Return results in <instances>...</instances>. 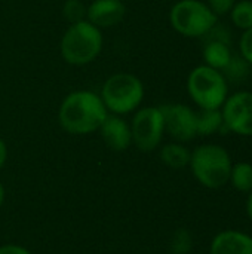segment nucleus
Masks as SVG:
<instances>
[{
  "label": "nucleus",
  "instance_id": "f257e3e1",
  "mask_svg": "<svg viewBox=\"0 0 252 254\" xmlns=\"http://www.w3.org/2000/svg\"><path fill=\"white\" fill-rule=\"evenodd\" d=\"M108 112L98 94L88 89L70 92L61 103L58 121L64 131L86 135L100 129Z\"/></svg>",
  "mask_w": 252,
  "mask_h": 254
},
{
  "label": "nucleus",
  "instance_id": "412c9836",
  "mask_svg": "<svg viewBox=\"0 0 252 254\" xmlns=\"http://www.w3.org/2000/svg\"><path fill=\"white\" fill-rule=\"evenodd\" d=\"M238 48H239V55L252 67V28L242 31L238 42Z\"/></svg>",
  "mask_w": 252,
  "mask_h": 254
},
{
  "label": "nucleus",
  "instance_id": "f3484780",
  "mask_svg": "<svg viewBox=\"0 0 252 254\" xmlns=\"http://www.w3.org/2000/svg\"><path fill=\"white\" fill-rule=\"evenodd\" d=\"M251 65L239 54H233L230 63L223 70V74L229 83L241 85L242 82L248 80V77L251 76Z\"/></svg>",
  "mask_w": 252,
  "mask_h": 254
},
{
  "label": "nucleus",
  "instance_id": "aec40b11",
  "mask_svg": "<svg viewBox=\"0 0 252 254\" xmlns=\"http://www.w3.org/2000/svg\"><path fill=\"white\" fill-rule=\"evenodd\" d=\"M193 247V238L189 231L178 229L171 241V252L172 254H189Z\"/></svg>",
  "mask_w": 252,
  "mask_h": 254
},
{
  "label": "nucleus",
  "instance_id": "b1692460",
  "mask_svg": "<svg viewBox=\"0 0 252 254\" xmlns=\"http://www.w3.org/2000/svg\"><path fill=\"white\" fill-rule=\"evenodd\" d=\"M6 158H7V149H6L4 141L0 138V170L3 168V165L6 162Z\"/></svg>",
  "mask_w": 252,
  "mask_h": 254
},
{
  "label": "nucleus",
  "instance_id": "39448f33",
  "mask_svg": "<svg viewBox=\"0 0 252 254\" xmlns=\"http://www.w3.org/2000/svg\"><path fill=\"white\" fill-rule=\"evenodd\" d=\"M144 83L132 73H116L101 88V100L108 113L128 115L141 106L144 100Z\"/></svg>",
  "mask_w": 252,
  "mask_h": 254
},
{
  "label": "nucleus",
  "instance_id": "1a4fd4ad",
  "mask_svg": "<svg viewBox=\"0 0 252 254\" xmlns=\"http://www.w3.org/2000/svg\"><path fill=\"white\" fill-rule=\"evenodd\" d=\"M165 119V132L174 141L187 143L198 137V113L187 104L171 103L159 106Z\"/></svg>",
  "mask_w": 252,
  "mask_h": 254
},
{
  "label": "nucleus",
  "instance_id": "2eb2a0df",
  "mask_svg": "<svg viewBox=\"0 0 252 254\" xmlns=\"http://www.w3.org/2000/svg\"><path fill=\"white\" fill-rule=\"evenodd\" d=\"M196 113H198V135L208 137L226 131L221 109H214V110L201 109Z\"/></svg>",
  "mask_w": 252,
  "mask_h": 254
},
{
  "label": "nucleus",
  "instance_id": "7ed1b4c3",
  "mask_svg": "<svg viewBox=\"0 0 252 254\" xmlns=\"http://www.w3.org/2000/svg\"><path fill=\"white\" fill-rule=\"evenodd\" d=\"M101 28L88 19L70 24L61 37L59 49L65 63L71 65H86L97 60L102 51Z\"/></svg>",
  "mask_w": 252,
  "mask_h": 254
},
{
  "label": "nucleus",
  "instance_id": "393cba45",
  "mask_svg": "<svg viewBox=\"0 0 252 254\" xmlns=\"http://www.w3.org/2000/svg\"><path fill=\"white\" fill-rule=\"evenodd\" d=\"M245 210H247V216H248V219L252 222V190L248 193L247 204H245Z\"/></svg>",
  "mask_w": 252,
  "mask_h": 254
},
{
  "label": "nucleus",
  "instance_id": "f8f14e48",
  "mask_svg": "<svg viewBox=\"0 0 252 254\" xmlns=\"http://www.w3.org/2000/svg\"><path fill=\"white\" fill-rule=\"evenodd\" d=\"M209 254H252V237L238 229L221 231L212 238Z\"/></svg>",
  "mask_w": 252,
  "mask_h": 254
},
{
  "label": "nucleus",
  "instance_id": "6e6552de",
  "mask_svg": "<svg viewBox=\"0 0 252 254\" xmlns=\"http://www.w3.org/2000/svg\"><path fill=\"white\" fill-rule=\"evenodd\" d=\"M226 131L239 137H252V91L229 94L221 106Z\"/></svg>",
  "mask_w": 252,
  "mask_h": 254
},
{
  "label": "nucleus",
  "instance_id": "a211bd4d",
  "mask_svg": "<svg viewBox=\"0 0 252 254\" xmlns=\"http://www.w3.org/2000/svg\"><path fill=\"white\" fill-rule=\"evenodd\" d=\"M233 27L241 31L252 28V0H238L229 12Z\"/></svg>",
  "mask_w": 252,
  "mask_h": 254
},
{
  "label": "nucleus",
  "instance_id": "dca6fc26",
  "mask_svg": "<svg viewBox=\"0 0 252 254\" xmlns=\"http://www.w3.org/2000/svg\"><path fill=\"white\" fill-rule=\"evenodd\" d=\"M229 183L241 193H250L252 190V164L236 162L232 167Z\"/></svg>",
  "mask_w": 252,
  "mask_h": 254
},
{
  "label": "nucleus",
  "instance_id": "423d86ee",
  "mask_svg": "<svg viewBox=\"0 0 252 254\" xmlns=\"http://www.w3.org/2000/svg\"><path fill=\"white\" fill-rule=\"evenodd\" d=\"M169 22L178 34L189 39H198L205 37L215 27L218 16L206 1L178 0L169 10Z\"/></svg>",
  "mask_w": 252,
  "mask_h": 254
},
{
  "label": "nucleus",
  "instance_id": "9d476101",
  "mask_svg": "<svg viewBox=\"0 0 252 254\" xmlns=\"http://www.w3.org/2000/svg\"><path fill=\"white\" fill-rule=\"evenodd\" d=\"M126 7L122 0H94L86 7V19L98 28H110L122 22Z\"/></svg>",
  "mask_w": 252,
  "mask_h": 254
},
{
  "label": "nucleus",
  "instance_id": "20e7f679",
  "mask_svg": "<svg viewBox=\"0 0 252 254\" xmlns=\"http://www.w3.org/2000/svg\"><path fill=\"white\" fill-rule=\"evenodd\" d=\"M187 92L192 101L203 110L221 109L229 97V82L223 71L201 64L187 77Z\"/></svg>",
  "mask_w": 252,
  "mask_h": 254
},
{
  "label": "nucleus",
  "instance_id": "9b49d317",
  "mask_svg": "<svg viewBox=\"0 0 252 254\" xmlns=\"http://www.w3.org/2000/svg\"><path fill=\"white\" fill-rule=\"evenodd\" d=\"M98 131L105 146L114 152H123L132 144L131 125L119 115L108 113Z\"/></svg>",
  "mask_w": 252,
  "mask_h": 254
},
{
  "label": "nucleus",
  "instance_id": "6ab92c4d",
  "mask_svg": "<svg viewBox=\"0 0 252 254\" xmlns=\"http://www.w3.org/2000/svg\"><path fill=\"white\" fill-rule=\"evenodd\" d=\"M86 7L80 0H67L62 6V15L70 24H74L86 19Z\"/></svg>",
  "mask_w": 252,
  "mask_h": 254
},
{
  "label": "nucleus",
  "instance_id": "ddd939ff",
  "mask_svg": "<svg viewBox=\"0 0 252 254\" xmlns=\"http://www.w3.org/2000/svg\"><path fill=\"white\" fill-rule=\"evenodd\" d=\"M233 54L235 52L230 43L220 42V40H206L203 46V52H202L203 64L223 71L226 65L230 63Z\"/></svg>",
  "mask_w": 252,
  "mask_h": 254
},
{
  "label": "nucleus",
  "instance_id": "4be33fe9",
  "mask_svg": "<svg viewBox=\"0 0 252 254\" xmlns=\"http://www.w3.org/2000/svg\"><path fill=\"white\" fill-rule=\"evenodd\" d=\"M238 0H206L208 6L212 9V12L220 18L224 15H229V12L232 10V7L235 6Z\"/></svg>",
  "mask_w": 252,
  "mask_h": 254
},
{
  "label": "nucleus",
  "instance_id": "4468645a",
  "mask_svg": "<svg viewBox=\"0 0 252 254\" xmlns=\"http://www.w3.org/2000/svg\"><path fill=\"white\" fill-rule=\"evenodd\" d=\"M192 152L184 146V143H168L160 149V159L162 162L174 170H181L189 167Z\"/></svg>",
  "mask_w": 252,
  "mask_h": 254
},
{
  "label": "nucleus",
  "instance_id": "a878e982",
  "mask_svg": "<svg viewBox=\"0 0 252 254\" xmlns=\"http://www.w3.org/2000/svg\"><path fill=\"white\" fill-rule=\"evenodd\" d=\"M3 202H4V188L0 182V207L3 205Z\"/></svg>",
  "mask_w": 252,
  "mask_h": 254
},
{
  "label": "nucleus",
  "instance_id": "f03ea898",
  "mask_svg": "<svg viewBox=\"0 0 252 254\" xmlns=\"http://www.w3.org/2000/svg\"><path fill=\"white\" fill-rule=\"evenodd\" d=\"M189 167L193 177L206 189H221L229 183L233 161L226 147L215 143H205L190 155Z\"/></svg>",
  "mask_w": 252,
  "mask_h": 254
},
{
  "label": "nucleus",
  "instance_id": "0eeeda50",
  "mask_svg": "<svg viewBox=\"0 0 252 254\" xmlns=\"http://www.w3.org/2000/svg\"><path fill=\"white\" fill-rule=\"evenodd\" d=\"M132 143L141 152L156 150L165 135V119L160 107L147 106L135 110L131 124Z\"/></svg>",
  "mask_w": 252,
  "mask_h": 254
},
{
  "label": "nucleus",
  "instance_id": "5701e85b",
  "mask_svg": "<svg viewBox=\"0 0 252 254\" xmlns=\"http://www.w3.org/2000/svg\"><path fill=\"white\" fill-rule=\"evenodd\" d=\"M0 254H31L25 247L16 244H6L0 247Z\"/></svg>",
  "mask_w": 252,
  "mask_h": 254
}]
</instances>
